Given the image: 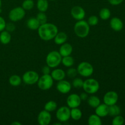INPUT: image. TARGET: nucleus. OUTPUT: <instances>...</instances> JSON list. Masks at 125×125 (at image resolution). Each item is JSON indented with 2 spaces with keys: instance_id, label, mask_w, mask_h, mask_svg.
<instances>
[{
  "instance_id": "obj_1",
  "label": "nucleus",
  "mask_w": 125,
  "mask_h": 125,
  "mask_svg": "<svg viewBox=\"0 0 125 125\" xmlns=\"http://www.w3.org/2000/svg\"><path fill=\"white\" fill-rule=\"evenodd\" d=\"M38 30L39 37L44 41L52 40L58 32V28L55 24L46 23L41 24Z\"/></svg>"
},
{
  "instance_id": "obj_2",
  "label": "nucleus",
  "mask_w": 125,
  "mask_h": 125,
  "mask_svg": "<svg viewBox=\"0 0 125 125\" xmlns=\"http://www.w3.org/2000/svg\"><path fill=\"white\" fill-rule=\"evenodd\" d=\"M74 32L78 37H86L90 32V25L84 20L78 21L74 26Z\"/></svg>"
},
{
  "instance_id": "obj_3",
  "label": "nucleus",
  "mask_w": 125,
  "mask_h": 125,
  "mask_svg": "<svg viewBox=\"0 0 125 125\" xmlns=\"http://www.w3.org/2000/svg\"><path fill=\"white\" fill-rule=\"evenodd\" d=\"M62 56L57 51H52L49 52L46 57V63L50 68H56L60 65L62 61Z\"/></svg>"
},
{
  "instance_id": "obj_4",
  "label": "nucleus",
  "mask_w": 125,
  "mask_h": 125,
  "mask_svg": "<svg viewBox=\"0 0 125 125\" xmlns=\"http://www.w3.org/2000/svg\"><path fill=\"white\" fill-rule=\"evenodd\" d=\"M83 89L88 94H95L100 89L98 81L94 78H89L84 81Z\"/></svg>"
},
{
  "instance_id": "obj_5",
  "label": "nucleus",
  "mask_w": 125,
  "mask_h": 125,
  "mask_svg": "<svg viewBox=\"0 0 125 125\" xmlns=\"http://www.w3.org/2000/svg\"><path fill=\"white\" fill-rule=\"evenodd\" d=\"M78 74L83 77H89L94 73V67L88 62H82L78 65L77 68Z\"/></svg>"
},
{
  "instance_id": "obj_6",
  "label": "nucleus",
  "mask_w": 125,
  "mask_h": 125,
  "mask_svg": "<svg viewBox=\"0 0 125 125\" xmlns=\"http://www.w3.org/2000/svg\"><path fill=\"white\" fill-rule=\"evenodd\" d=\"M53 79L50 74H43L39 77L37 81L38 87L42 90H47L51 89L53 85Z\"/></svg>"
},
{
  "instance_id": "obj_7",
  "label": "nucleus",
  "mask_w": 125,
  "mask_h": 125,
  "mask_svg": "<svg viewBox=\"0 0 125 125\" xmlns=\"http://www.w3.org/2000/svg\"><path fill=\"white\" fill-rule=\"evenodd\" d=\"M26 15L25 10L22 7H16L12 9L9 13V18L13 22L21 20Z\"/></svg>"
},
{
  "instance_id": "obj_8",
  "label": "nucleus",
  "mask_w": 125,
  "mask_h": 125,
  "mask_svg": "<svg viewBox=\"0 0 125 125\" xmlns=\"http://www.w3.org/2000/svg\"><path fill=\"white\" fill-rule=\"evenodd\" d=\"M70 108L67 106H62L59 107L56 111V116L58 121L61 123L67 122L70 117Z\"/></svg>"
},
{
  "instance_id": "obj_9",
  "label": "nucleus",
  "mask_w": 125,
  "mask_h": 125,
  "mask_svg": "<svg viewBox=\"0 0 125 125\" xmlns=\"http://www.w3.org/2000/svg\"><path fill=\"white\" fill-rule=\"evenodd\" d=\"M39 79V75L36 72L32 70L26 72L23 74L22 80L26 84L33 85L37 83Z\"/></svg>"
},
{
  "instance_id": "obj_10",
  "label": "nucleus",
  "mask_w": 125,
  "mask_h": 125,
  "mask_svg": "<svg viewBox=\"0 0 125 125\" xmlns=\"http://www.w3.org/2000/svg\"><path fill=\"white\" fill-rule=\"evenodd\" d=\"M118 100V95L117 92L114 91H109L104 95V103L107 106L115 104Z\"/></svg>"
},
{
  "instance_id": "obj_11",
  "label": "nucleus",
  "mask_w": 125,
  "mask_h": 125,
  "mask_svg": "<svg viewBox=\"0 0 125 125\" xmlns=\"http://www.w3.org/2000/svg\"><path fill=\"white\" fill-rule=\"evenodd\" d=\"M71 15L76 20H82L85 18V12L81 6H75L71 9Z\"/></svg>"
},
{
  "instance_id": "obj_12",
  "label": "nucleus",
  "mask_w": 125,
  "mask_h": 125,
  "mask_svg": "<svg viewBox=\"0 0 125 125\" xmlns=\"http://www.w3.org/2000/svg\"><path fill=\"white\" fill-rule=\"evenodd\" d=\"M81 101L79 95L76 94H71L67 99V106L70 109L78 107L81 105Z\"/></svg>"
},
{
  "instance_id": "obj_13",
  "label": "nucleus",
  "mask_w": 125,
  "mask_h": 125,
  "mask_svg": "<svg viewBox=\"0 0 125 125\" xmlns=\"http://www.w3.org/2000/svg\"><path fill=\"white\" fill-rule=\"evenodd\" d=\"M51 120V115L50 112L44 109L39 114L37 117L38 123L40 125H48Z\"/></svg>"
},
{
  "instance_id": "obj_14",
  "label": "nucleus",
  "mask_w": 125,
  "mask_h": 125,
  "mask_svg": "<svg viewBox=\"0 0 125 125\" xmlns=\"http://www.w3.org/2000/svg\"><path fill=\"white\" fill-rule=\"evenodd\" d=\"M56 89L59 92L62 94H67L70 92L72 89V84L67 81L63 79L58 81L56 85Z\"/></svg>"
},
{
  "instance_id": "obj_15",
  "label": "nucleus",
  "mask_w": 125,
  "mask_h": 125,
  "mask_svg": "<svg viewBox=\"0 0 125 125\" xmlns=\"http://www.w3.org/2000/svg\"><path fill=\"white\" fill-rule=\"evenodd\" d=\"M59 52L62 57L70 56L73 52V46L71 44L65 42L61 45Z\"/></svg>"
},
{
  "instance_id": "obj_16",
  "label": "nucleus",
  "mask_w": 125,
  "mask_h": 125,
  "mask_svg": "<svg viewBox=\"0 0 125 125\" xmlns=\"http://www.w3.org/2000/svg\"><path fill=\"white\" fill-rule=\"evenodd\" d=\"M110 26L115 31H120L123 28V23L119 18L114 17L110 21Z\"/></svg>"
},
{
  "instance_id": "obj_17",
  "label": "nucleus",
  "mask_w": 125,
  "mask_h": 125,
  "mask_svg": "<svg viewBox=\"0 0 125 125\" xmlns=\"http://www.w3.org/2000/svg\"><path fill=\"white\" fill-rule=\"evenodd\" d=\"M95 114L100 117H105L109 115V106L106 104H100L95 108Z\"/></svg>"
},
{
  "instance_id": "obj_18",
  "label": "nucleus",
  "mask_w": 125,
  "mask_h": 125,
  "mask_svg": "<svg viewBox=\"0 0 125 125\" xmlns=\"http://www.w3.org/2000/svg\"><path fill=\"white\" fill-rule=\"evenodd\" d=\"M53 80L59 81L63 80L65 78L66 73L61 68H56L52 70L51 72V74Z\"/></svg>"
},
{
  "instance_id": "obj_19",
  "label": "nucleus",
  "mask_w": 125,
  "mask_h": 125,
  "mask_svg": "<svg viewBox=\"0 0 125 125\" xmlns=\"http://www.w3.org/2000/svg\"><path fill=\"white\" fill-rule=\"evenodd\" d=\"M68 39L67 34L64 32H57L55 37L54 38V40L56 45H61L63 43H65Z\"/></svg>"
},
{
  "instance_id": "obj_20",
  "label": "nucleus",
  "mask_w": 125,
  "mask_h": 125,
  "mask_svg": "<svg viewBox=\"0 0 125 125\" xmlns=\"http://www.w3.org/2000/svg\"><path fill=\"white\" fill-rule=\"evenodd\" d=\"M27 27L31 30H37L39 29V26H40V23L36 17H31L26 22Z\"/></svg>"
},
{
  "instance_id": "obj_21",
  "label": "nucleus",
  "mask_w": 125,
  "mask_h": 125,
  "mask_svg": "<svg viewBox=\"0 0 125 125\" xmlns=\"http://www.w3.org/2000/svg\"><path fill=\"white\" fill-rule=\"evenodd\" d=\"M11 41V35L7 31H2L0 32V42L3 45H7Z\"/></svg>"
},
{
  "instance_id": "obj_22",
  "label": "nucleus",
  "mask_w": 125,
  "mask_h": 125,
  "mask_svg": "<svg viewBox=\"0 0 125 125\" xmlns=\"http://www.w3.org/2000/svg\"><path fill=\"white\" fill-rule=\"evenodd\" d=\"M48 0H37V8L39 12H45L48 9Z\"/></svg>"
},
{
  "instance_id": "obj_23",
  "label": "nucleus",
  "mask_w": 125,
  "mask_h": 125,
  "mask_svg": "<svg viewBox=\"0 0 125 125\" xmlns=\"http://www.w3.org/2000/svg\"><path fill=\"white\" fill-rule=\"evenodd\" d=\"M87 100V103L89 106L93 108H96L101 104V101H100V98L95 95H92V96H89Z\"/></svg>"
},
{
  "instance_id": "obj_24",
  "label": "nucleus",
  "mask_w": 125,
  "mask_h": 125,
  "mask_svg": "<svg viewBox=\"0 0 125 125\" xmlns=\"http://www.w3.org/2000/svg\"><path fill=\"white\" fill-rule=\"evenodd\" d=\"M22 82V79L19 75L13 74L9 79V83L12 86L17 87L19 86Z\"/></svg>"
},
{
  "instance_id": "obj_25",
  "label": "nucleus",
  "mask_w": 125,
  "mask_h": 125,
  "mask_svg": "<svg viewBox=\"0 0 125 125\" xmlns=\"http://www.w3.org/2000/svg\"><path fill=\"white\" fill-rule=\"evenodd\" d=\"M88 124L89 125H101L102 124L101 117L96 114L91 115L88 118Z\"/></svg>"
},
{
  "instance_id": "obj_26",
  "label": "nucleus",
  "mask_w": 125,
  "mask_h": 125,
  "mask_svg": "<svg viewBox=\"0 0 125 125\" xmlns=\"http://www.w3.org/2000/svg\"><path fill=\"white\" fill-rule=\"evenodd\" d=\"M83 116V113L78 107L76 108H72L70 110V117L74 120H79L82 118Z\"/></svg>"
},
{
  "instance_id": "obj_27",
  "label": "nucleus",
  "mask_w": 125,
  "mask_h": 125,
  "mask_svg": "<svg viewBox=\"0 0 125 125\" xmlns=\"http://www.w3.org/2000/svg\"><path fill=\"white\" fill-rule=\"evenodd\" d=\"M121 109L120 107L117 105L113 104L111 106H109V115L111 117L118 115L120 114Z\"/></svg>"
},
{
  "instance_id": "obj_28",
  "label": "nucleus",
  "mask_w": 125,
  "mask_h": 125,
  "mask_svg": "<svg viewBox=\"0 0 125 125\" xmlns=\"http://www.w3.org/2000/svg\"><path fill=\"white\" fill-rule=\"evenodd\" d=\"M57 104L56 101H49L48 102L46 103L45 104V106H44V109L46 110L48 112H54V111H56L57 109Z\"/></svg>"
},
{
  "instance_id": "obj_29",
  "label": "nucleus",
  "mask_w": 125,
  "mask_h": 125,
  "mask_svg": "<svg viewBox=\"0 0 125 125\" xmlns=\"http://www.w3.org/2000/svg\"><path fill=\"white\" fill-rule=\"evenodd\" d=\"M61 63L66 67H71L74 65V59L71 56H65L62 58V61Z\"/></svg>"
},
{
  "instance_id": "obj_30",
  "label": "nucleus",
  "mask_w": 125,
  "mask_h": 125,
  "mask_svg": "<svg viewBox=\"0 0 125 125\" xmlns=\"http://www.w3.org/2000/svg\"><path fill=\"white\" fill-rule=\"evenodd\" d=\"M99 15H100L101 19L103 20H107L111 16V10L107 8H105V7L104 8H103L100 11Z\"/></svg>"
},
{
  "instance_id": "obj_31",
  "label": "nucleus",
  "mask_w": 125,
  "mask_h": 125,
  "mask_svg": "<svg viewBox=\"0 0 125 125\" xmlns=\"http://www.w3.org/2000/svg\"><path fill=\"white\" fill-rule=\"evenodd\" d=\"M34 6V2L33 0H24L23 2L21 7L25 10H30L32 9Z\"/></svg>"
},
{
  "instance_id": "obj_32",
  "label": "nucleus",
  "mask_w": 125,
  "mask_h": 125,
  "mask_svg": "<svg viewBox=\"0 0 125 125\" xmlns=\"http://www.w3.org/2000/svg\"><path fill=\"white\" fill-rule=\"evenodd\" d=\"M36 18L39 21V23H40V25L47 23L48 18L46 15L45 13V12H39V13H38L37 15Z\"/></svg>"
},
{
  "instance_id": "obj_33",
  "label": "nucleus",
  "mask_w": 125,
  "mask_h": 125,
  "mask_svg": "<svg viewBox=\"0 0 125 125\" xmlns=\"http://www.w3.org/2000/svg\"><path fill=\"white\" fill-rule=\"evenodd\" d=\"M83 83H84V81L83 79L79 78H76L73 79L72 82V85L73 87L76 89H81V88H83Z\"/></svg>"
},
{
  "instance_id": "obj_34",
  "label": "nucleus",
  "mask_w": 125,
  "mask_h": 125,
  "mask_svg": "<svg viewBox=\"0 0 125 125\" xmlns=\"http://www.w3.org/2000/svg\"><path fill=\"white\" fill-rule=\"evenodd\" d=\"M125 119L122 116L118 115L115 116L114 119L112 120V124L113 125H122L124 123Z\"/></svg>"
},
{
  "instance_id": "obj_35",
  "label": "nucleus",
  "mask_w": 125,
  "mask_h": 125,
  "mask_svg": "<svg viewBox=\"0 0 125 125\" xmlns=\"http://www.w3.org/2000/svg\"><path fill=\"white\" fill-rule=\"evenodd\" d=\"M98 21L99 19L98 17H96V15H92L89 17V18H88L87 23L90 26H96V24H98Z\"/></svg>"
},
{
  "instance_id": "obj_36",
  "label": "nucleus",
  "mask_w": 125,
  "mask_h": 125,
  "mask_svg": "<svg viewBox=\"0 0 125 125\" xmlns=\"http://www.w3.org/2000/svg\"><path fill=\"white\" fill-rule=\"evenodd\" d=\"M67 75L70 78H75L78 74L77 69L74 68H70L67 70V73H66Z\"/></svg>"
},
{
  "instance_id": "obj_37",
  "label": "nucleus",
  "mask_w": 125,
  "mask_h": 125,
  "mask_svg": "<svg viewBox=\"0 0 125 125\" xmlns=\"http://www.w3.org/2000/svg\"><path fill=\"white\" fill-rule=\"evenodd\" d=\"M5 29L6 31H7L8 32H13L15 31V26L12 23H6Z\"/></svg>"
},
{
  "instance_id": "obj_38",
  "label": "nucleus",
  "mask_w": 125,
  "mask_h": 125,
  "mask_svg": "<svg viewBox=\"0 0 125 125\" xmlns=\"http://www.w3.org/2000/svg\"><path fill=\"white\" fill-rule=\"evenodd\" d=\"M6 22L3 17L0 16V32L2 31H4L6 28Z\"/></svg>"
},
{
  "instance_id": "obj_39",
  "label": "nucleus",
  "mask_w": 125,
  "mask_h": 125,
  "mask_svg": "<svg viewBox=\"0 0 125 125\" xmlns=\"http://www.w3.org/2000/svg\"><path fill=\"white\" fill-rule=\"evenodd\" d=\"M50 67L49 66H48L47 65L45 66H44L42 68V72L43 74H50L51 73V70H50Z\"/></svg>"
},
{
  "instance_id": "obj_40",
  "label": "nucleus",
  "mask_w": 125,
  "mask_h": 125,
  "mask_svg": "<svg viewBox=\"0 0 125 125\" xmlns=\"http://www.w3.org/2000/svg\"><path fill=\"white\" fill-rule=\"evenodd\" d=\"M124 0H108L109 2L113 6H117L122 3Z\"/></svg>"
},
{
  "instance_id": "obj_41",
  "label": "nucleus",
  "mask_w": 125,
  "mask_h": 125,
  "mask_svg": "<svg viewBox=\"0 0 125 125\" xmlns=\"http://www.w3.org/2000/svg\"><path fill=\"white\" fill-rule=\"evenodd\" d=\"M79 97H80L81 101H86L88 98H89V96H88V94L85 92L81 94L80 95H79Z\"/></svg>"
},
{
  "instance_id": "obj_42",
  "label": "nucleus",
  "mask_w": 125,
  "mask_h": 125,
  "mask_svg": "<svg viewBox=\"0 0 125 125\" xmlns=\"http://www.w3.org/2000/svg\"><path fill=\"white\" fill-rule=\"evenodd\" d=\"M11 125H21V123L18 122H13V123H12V124Z\"/></svg>"
},
{
  "instance_id": "obj_43",
  "label": "nucleus",
  "mask_w": 125,
  "mask_h": 125,
  "mask_svg": "<svg viewBox=\"0 0 125 125\" xmlns=\"http://www.w3.org/2000/svg\"><path fill=\"white\" fill-rule=\"evenodd\" d=\"M62 124V123H61V122H60V123H54V125H61Z\"/></svg>"
},
{
  "instance_id": "obj_44",
  "label": "nucleus",
  "mask_w": 125,
  "mask_h": 125,
  "mask_svg": "<svg viewBox=\"0 0 125 125\" xmlns=\"http://www.w3.org/2000/svg\"><path fill=\"white\" fill-rule=\"evenodd\" d=\"M1 6H2V1L0 0V8L1 7Z\"/></svg>"
},
{
  "instance_id": "obj_45",
  "label": "nucleus",
  "mask_w": 125,
  "mask_h": 125,
  "mask_svg": "<svg viewBox=\"0 0 125 125\" xmlns=\"http://www.w3.org/2000/svg\"><path fill=\"white\" fill-rule=\"evenodd\" d=\"M1 12H2V9H1V8H0V13H1Z\"/></svg>"
},
{
  "instance_id": "obj_46",
  "label": "nucleus",
  "mask_w": 125,
  "mask_h": 125,
  "mask_svg": "<svg viewBox=\"0 0 125 125\" xmlns=\"http://www.w3.org/2000/svg\"><path fill=\"white\" fill-rule=\"evenodd\" d=\"M50 1H56V0H50Z\"/></svg>"
}]
</instances>
